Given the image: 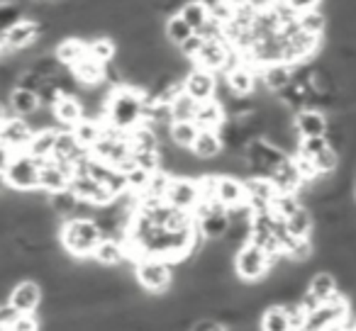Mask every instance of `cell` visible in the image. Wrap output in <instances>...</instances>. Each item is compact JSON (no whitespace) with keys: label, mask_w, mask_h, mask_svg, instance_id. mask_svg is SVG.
I'll use <instances>...</instances> for the list:
<instances>
[{"label":"cell","mask_w":356,"mask_h":331,"mask_svg":"<svg viewBox=\"0 0 356 331\" xmlns=\"http://www.w3.org/2000/svg\"><path fill=\"white\" fill-rule=\"evenodd\" d=\"M42 316L37 314V312H20L17 314V319L13 321L10 331H37L42 326Z\"/></svg>","instance_id":"cell-40"},{"label":"cell","mask_w":356,"mask_h":331,"mask_svg":"<svg viewBox=\"0 0 356 331\" xmlns=\"http://www.w3.org/2000/svg\"><path fill=\"white\" fill-rule=\"evenodd\" d=\"M215 88H218V74H213L208 69H200V66L191 69V74L184 80V90L191 98L198 100V103L215 98Z\"/></svg>","instance_id":"cell-10"},{"label":"cell","mask_w":356,"mask_h":331,"mask_svg":"<svg viewBox=\"0 0 356 331\" xmlns=\"http://www.w3.org/2000/svg\"><path fill=\"white\" fill-rule=\"evenodd\" d=\"M200 3H203V6H205V8H208V10H210V8L220 6V3H225V0H200Z\"/></svg>","instance_id":"cell-50"},{"label":"cell","mask_w":356,"mask_h":331,"mask_svg":"<svg viewBox=\"0 0 356 331\" xmlns=\"http://www.w3.org/2000/svg\"><path fill=\"white\" fill-rule=\"evenodd\" d=\"M32 134H35V129L30 127V122L25 117H17V114H10L0 124V142H6L13 151H27Z\"/></svg>","instance_id":"cell-9"},{"label":"cell","mask_w":356,"mask_h":331,"mask_svg":"<svg viewBox=\"0 0 356 331\" xmlns=\"http://www.w3.org/2000/svg\"><path fill=\"white\" fill-rule=\"evenodd\" d=\"M229 46H232V44H229L227 40H205V44L200 46L198 56L193 59L195 66L213 71V74H222Z\"/></svg>","instance_id":"cell-12"},{"label":"cell","mask_w":356,"mask_h":331,"mask_svg":"<svg viewBox=\"0 0 356 331\" xmlns=\"http://www.w3.org/2000/svg\"><path fill=\"white\" fill-rule=\"evenodd\" d=\"M149 171H144V169H134V171H129L127 173V185H129V190H132V193H144V188H147V183H149Z\"/></svg>","instance_id":"cell-42"},{"label":"cell","mask_w":356,"mask_h":331,"mask_svg":"<svg viewBox=\"0 0 356 331\" xmlns=\"http://www.w3.org/2000/svg\"><path fill=\"white\" fill-rule=\"evenodd\" d=\"M6 185L13 190H32L40 188V161L27 151H15L10 166L3 173Z\"/></svg>","instance_id":"cell-5"},{"label":"cell","mask_w":356,"mask_h":331,"mask_svg":"<svg viewBox=\"0 0 356 331\" xmlns=\"http://www.w3.org/2000/svg\"><path fill=\"white\" fill-rule=\"evenodd\" d=\"M259 326L266 329V331H291V324H288V314H286L283 302L264 307L261 316H259Z\"/></svg>","instance_id":"cell-28"},{"label":"cell","mask_w":356,"mask_h":331,"mask_svg":"<svg viewBox=\"0 0 356 331\" xmlns=\"http://www.w3.org/2000/svg\"><path fill=\"white\" fill-rule=\"evenodd\" d=\"M79 195L71 190V185L69 188H64V190H56V193H51L49 195V205H51V210H54L56 214H59L61 219H66V217H71L74 214V210H76V205H79Z\"/></svg>","instance_id":"cell-33"},{"label":"cell","mask_w":356,"mask_h":331,"mask_svg":"<svg viewBox=\"0 0 356 331\" xmlns=\"http://www.w3.org/2000/svg\"><path fill=\"white\" fill-rule=\"evenodd\" d=\"M227 119V110L220 103L218 98H210L198 103V112H195V122H198L200 129H215L218 132L222 127V122Z\"/></svg>","instance_id":"cell-21"},{"label":"cell","mask_w":356,"mask_h":331,"mask_svg":"<svg viewBox=\"0 0 356 331\" xmlns=\"http://www.w3.org/2000/svg\"><path fill=\"white\" fill-rule=\"evenodd\" d=\"M103 229L95 224V219H79L66 217L59 227V244L61 248L71 253L74 258H88L95 253V246L103 239Z\"/></svg>","instance_id":"cell-2"},{"label":"cell","mask_w":356,"mask_h":331,"mask_svg":"<svg viewBox=\"0 0 356 331\" xmlns=\"http://www.w3.org/2000/svg\"><path fill=\"white\" fill-rule=\"evenodd\" d=\"M322 3H325V0H288V6H291L298 15L305 10H315V8H320Z\"/></svg>","instance_id":"cell-47"},{"label":"cell","mask_w":356,"mask_h":331,"mask_svg":"<svg viewBox=\"0 0 356 331\" xmlns=\"http://www.w3.org/2000/svg\"><path fill=\"white\" fill-rule=\"evenodd\" d=\"M264 66H249V64H242L237 66V69H232L229 74H222L225 80H227L229 90H232L234 95H252L254 90H257V76L259 71H261Z\"/></svg>","instance_id":"cell-17"},{"label":"cell","mask_w":356,"mask_h":331,"mask_svg":"<svg viewBox=\"0 0 356 331\" xmlns=\"http://www.w3.org/2000/svg\"><path fill=\"white\" fill-rule=\"evenodd\" d=\"M93 258L103 266H122L127 261V251H124V241L118 237H103L100 244L95 246Z\"/></svg>","instance_id":"cell-20"},{"label":"cell","mask_w":356,"mask_h":331,"mask_svg":"<svg viewBox=\"0 0 356 331\" xmlns=\"http://www.w3.org/2000/svg\"><path fill=\"white\" fill-rule=\"evenodd\" d=\"M286 229L293 234V237H310L312 229H315V217L307 210V205L298 207L291 217H286Z\"/></svg>","instance_id":"cell-31"},{"label":"cell","mask_w":356,"mask_h":331,"mask_svg":"<svg viewBox=\"0 0 356 331\" xmlns=\"http://www.w3.org/2000/svg\"><path fill=\"white\" fill-rule=\"evenodd\" d=\"M6 49V46H3V30H0V51Z\"/></svg>","instance_id":"cell-51"},{"label":"cell","mask_w":356,"mask_h":331,"mask_svg":"<svg viewBox=\"0 0 356 331\" xmlns=\"http://www.w3.org/2000/svg\"><path fill=\"white\" fill-rule=\"evenodd\" d=\"M8 302L17 312H37L42 307V302H44V290H42L40 280H35V278H22L20 282H15Z\"/></svg>","instance_id":"cell-8"},{"label":"cell","mask_w":356,"mask_h":331,"mask_svg":"<svg viewBox=\"0 0 356 331\" xmlns=\"http://www.w3.org/2000/svg\"><path fill=\"white\" fill-rule=\"evenodd\" d=\"M298 22H300V30L310 32V35L325 37L327 27H330V17L322 8H315V10H305L298 15Z\"/></svg>","instance_id":"cell-32"},{"label":"cell","mask_w":356,"mask_h":331,"mask_svg":"<svg viewBox=\"0 0 356 331\" xmlns=\"http://www.w3.org/2000/svg\"><path fill=\"white\" fill-rule=\"evenodd\" d=\"M103 119H98V117H88L86 114L83 119H79V122L74 124V134H76V139H79V144H83L86 148H93L95 144L100 142V137H103Z\"/></svg>","instance_id":"cell-27"},{"label":"cell","mask_w":356,"mask_h":331,"mask_svg":"<svg viewBox=\"0 0 356 331\" xmlns=\"http://www.w3.org/2000/svg\"><path fill=\"white\" fill-rule=\"evenodd\" d=\"M134 156V163H137L139 169L149 171V173H154L156 169H161V153L156 151H132Z\"/></svg>","instance_id":"cell-39"},{"label":"cell","mask_w":356,"mask_h":331,"mask_svg":"<svg viewBox=\"0 0 356 331\" xmlns=\"http://www.w3.org/2000/svg\"><path fill=\"white\" fill-rule=\"evenodd\" d=\"M71 190H74L81 200H88V203H93V205H108L115 200V195L108 190V185L100 183V180H95L93 176H88V173L74 176V180H71Z\"/></svg>","instance_id":"cell-13"},{"label":"cell","mask_w":356,"mask_h":331,"mask_svg":"<svg viewBox=\"0 0 356 331\" xmlns=\"http://www.w3.org/2000/svg\"><path fill=\"white\" fill-rule=\"evenodd\" d=\"M200 127L195 119H173L171 122V142L178 144V146H186L191 148L198 137Z\"/></svg>","instance_id":"cell-30"},{"label":"cell","mask_w":356,"mask_h":331,"mask_svg":"<svg viewBox=\"0 0 356 331\" xmlns=\"http://www.w3.org/2000/svg\"><path fill=\"white\" fill-rule=\"evenodd\" d=\"M40 105L42 103L37 90L22 88V85H15L10 98H8V110H10V114H17V117H30Z\"/></svg>","instance_id":"cell-22"},{"label":"cell","mask_w":356,"mask_h":331,"mask_svg":"<svg viewBox=\"0 0 356 331\" xmlns=\"http://www.w3.org/2000/svg\"><path fill=\"white\" fill-rule=\"evenodd\" d=\"M330 146V142H327V137L322 134V137H302L300 144H298V151L305 153V156H317V153L322 151V148Z\"/></svg>","instance_id":"cell-41"},{"label":"cell","mask_w":356,"mask_h":331,"mask_svg":"<svg viewBox=\"0 0 356 331\" xmlns=\"http://www.w3.org/2000/svg\"><path fill=\"white\" fill-rule=\"evenodd\" d=\"M10 117V110H8V103H0V124Z\"/></svg>","instance_id":"cell-49"},{"label":"cell","mask_w":356,"mask_h":331,"mask_svg":"<svg viewBox=\"0 0 356 331\" xmlns=\"http://www.w3.org/2000/svg\"><path fill=\"white\" fill-rule=\"evenodd\" d=\"M222 148H225V144L215 129H200L193 146H191V151H193V156L200 158V161H213L218 153H222Z\"/></svg>","instance_id":"cell-24"},{"label":"cell","mask_w":356,"mask_h":331,"mask_svg":"<svg viewBox=\"0 0 356 331\" xmlns=\"http://www.w3.org/2000/svg\"><path fill=\"white\" fill-rule=\"evenodd\" d=\"M51 110H54V117H56V122H59L61 127H74L79 119L86 117V108H83V100H81V95L64 93L54 105H51Z\"/></svg>","instance_id":"cell-16"},{"label":"cell","mask_w":356,"mask_h":331,"mask_svg":"<svg viewBox=\"0 0 356 331\" xmlns=\"http://www.w3.org/2000/svg\"><path fill=\"white\" fill-rule=\"evenodd\" d=\"M205 44V37H200L198 32H193V35L188 37V40H184L181 44H178V49H181V54L184 56H188L191 61L198 56V51H200V46Z\"/></svg>","instance_id":"cell-43"},{"label":"cell","mask_w":356,"mask_h":331,"mask_svg":"<svg viewBox=\"0 0 356 331\" xmlns=\"http://www.w3.org/2000/svg\"><path fill=\"white\" fill-rule=\"evenodd\" d=\"M54 54L56 59L61 61L64 66H74L76 61H81L86 54H88V40H83V37H64V40H59V44L54 46Z\"/></svg>","instance_id":"cell-23"},{"label":"cell","mask_w":356,"mask_h":331,"mask_svg":"<svg viewBox=\"0 0 356 331\" xmlns=\"http://www.w3.org/2000/svg\"><path fill=\"white\" fill-rule=\"evenodd\" d=\"M42 32V22L32 20V17H20L15 25H10L3 32V46L8 51H20L25 46L35 44V40Z\"/></svg>","instance_id":"cell-7"},{"label":"cell","mask_w":356,"mask_h":331,"mask_svg":"<svg viewBox=\"0 0 356 331\" xmlns=\"http://www.w3.org/2000/svg\"><path fill=\"white\" fill-rule=\"evenodd\" d=\"M166 203L173 205V207L193 212L195 205L200 203L198 178H191V176H173L171 188H168V193H166Z\"/></svg>","instance_id":"cell-6"},{"label":"cell","mask_w":356,"mask_h":331,"mask_svg":"<svg viewBox=\"0 0 356 331\" xmlns=\"http://www.w3.org/2000/svg\"><path fill=\"white\" fill-rule=\"evenodd\" d=\"M144 110H147V90L137 85H115L105 103V122L118 129H134L144 122Z\"/></svg>","instance_id":"cell-1"},{"label":"cell","mask_w":356,"mask_h":331,"mask_svg":"<svg viewBox=\"0 0 356 331\" xmlns=\"http://www.w3.org/2000/svg\"><path fill=\"white\" fill-rule=\"evenodd\" d=\"M168 110H171V122L173 119H195V112H198V100L191 98L186 90H181V93L171 100Z\"/></svg>","instance_id":"cell-35"},{"label":"cell","mask_w":356,"mask_h":331,"mask_svg":"<svg viewBox=\"0 0 356 331\" xmlns=\"http://www.w3.org/2000/svg\"><path fill=\"white\" fill-rule=\"evenodd\" d=\"M215 200H220L227 210L237 207V205H244L247 203V185H244V178H239V176H229V173L218 176Z\"/></svg>","instance_id":"cell-14"},{"label":"cell","mask_w":356,"mask_h":331,"mask_svg":"<svg viewBox=\"0 0 356 331\" xmlns=\"http://www.w3.org/2000/svg\"><path fill=\"white\" fill-rule=\"evenodd\" d=\"M193 27L188 25V22L184 20V17L178 15H171V17H166V20H163V35H166V40L168 42H173V44H181V42L184 40H188L191 35H193Z\"/></svg>","instance_id":"cell-34"},{"label":"cell","mask_w":356,"mask_h":331,"mask_svg":"<svg viewBox=\"0 0 356 331\" xmlns=\"http://www.w3.org/2000/svg\"><path fill=\"white\" fill-rule=\"evenodd\" d=\"M71 74H74V78L79 80L81 85H98L105 80L108 64H103V61H98L90 54H86L83 59L76 61V64L71 66Z\"/></svg>","instance_id":"cell-18"},{"label":"cell","mask_w":356,"mask_h":331,"mask_svg":"<svg viewBox=\"0 0 356 331\" xmlns=\"http://www.w3.org/2000/svg\"><path fill=\"white\" fill-rule=\"evenodd\" d=\"M20 312L10 305V302H0V331H10L13 321L17 319Z\"/></svg>","instance_id":"cell-46"},{"label":"cell","mask_w":356,"mask_h":331,"mask_svg":"<svg viewBox=\"0 0 356 331\" xmlns=\"http://www.w3.org/2000/svg\"><path fill=\"white\" fill-rule=\"evenodd\" d=\"M307 290L315 297H320L322 302H327L334 292H339V282H337L334 273L327 271V268H320V271L312 273L310 280H307Z\"/></svg>","instance_id":"cell-26"},{"label":"cell","mask_w":356,"mask_h":331,"mask_svg":"<svg viewBox=\"0 0 356 331\" xmlns=\"http://www.w3.org/2000/svg\"><path fill=\"white\" fill-rule=\"evenodd\" d=\"M298 207H302V200L298 198V193H278L271 203V210L278 214V217H291Z\"/></svg>","instance_id":"cell-38"},{"label":"cell","mask_w":356,"mask_h":331,"mask_svg":"<svg viewBox=\"0 0 356 331\" xmlns=\"http://www.w3.org/2000/svg\"><path fill=\"white\" fill-rule=\"evenodd\" d=\"M234 275L244 282H261L273 266V258L261 246L247 241L234 251Z\"/></svg>","instance_id":"cell-4"},{"label":"cell","mask_w":356,"mask_h":331,"mask_svg":"<svg viewBox=\"0 0 356 331\" xmlns=\"http://www.w3.org/2000/svg\"><path fill=\"white\" fill-rule=\"evenodd\" d=\"M268 178L273 180V185H276L278 193H298V190L302 188V183H305L302 176H300V171H298L296 161H293V156L283 158L276 169L271 171Z\"/></svg>","instance_id":"cell-15"},{"label":"cell","mask_w":356,"mask_h":331,"mask_svg":"<svg viewBox=\"0 0 356 331\" xmlns=\"http://www.w3.org/2000/svg\"><path fill=\"white\" fill-rule=\"evenodd\" d=\"M261 78H264V85L268 88V93L278 95L283 88L291 85L293 66L286 64V61H273V64H266L261 69Z\"/></svg>","instance_id":"cell-19"},{"label":"cell","mask_w":356,"mask_h":331,"mask_svg":"<svg viewBox=\"0 0 356 331\" xmlns=\"http://www.w3.org/2000/svg\"><path fill=\"white\" fill-rule=\"evenodd\" d=\"M134 278L149 295H163L173 287V266L166 258L142 256L134 263Z\"/></svg>","instance_id":"cell-3"},{"label":"cell","mask_w":356,"mask_h":331,"mask_svg":"<svg viewBox=\"0 0 356 331\" xmlns=\"http://www.w3.org/2000/svg\"><path fill=\"white\" fill-rule=\"evenodd\" d=\"M178 15L184 17L193 30H198V27L210 17V10L200 3V0H186L184 6H181V10H178Z\"/></svg>","instance_id":"cell-36"},{"label":"cell","mask_w":356,"mask_h":331,"mask_svg":"<svg viewBox=\"0 0 356 331\" xmlns=\"http://www.w3.org/2000/svg\"><path fill=\"white\" fill-rule=\"evenodd\" d=\"M13 156H15V151H13V148L8 146L6 142H0V176H3L8 171V166H10V161H13Z\"/></svg>","instance_id":"cell-48"},{"label":"cell","mask_w":356,"mask_h":331,"mask_svg":"<svg viewBox=\"0 0 356 331\" xmlns=\"http://www.w3.org/2000/svg\"><path fill=\"white\" fill-rule=\"evenodd\" d=\"M293 127L300 134V139L322 137V134H327V127H330V117L317 108H300L296 112V117H293Z\"/></svg>","instance_id":"cell-11"},{"label":"cell","mask_w":356,"mask_h":331,"mask_svg":"<svg viewBox=\"0 0 356 331\" xmlns=\"http://www.w3.org/2000/svg\"><path fill=\"white\" fill-rule=\"evenodd\" d=\"M118 51H120L118 40H113L110 35H98V37H90L88 40V54L93 56V59L103 61V64L115 61Z\"/></svg>","instance_id":"cell-29"},{"label":"cell","mask_w":356,"mask_h":331,"mask_svg":"<svg viewBox=\"0 0 356 331\" xmlns=\"http://www.w3.org/2000/svg\"><path fill=\"white\" fill-rule=\"evenodd\" d=\"M171 180H173V176L168 173V171L156 169L152 176H149V183H147V188H144V193L166 200V193H168V188H171Z\"/></svg>","instance_id":"cell-37"},{"label":"cell","mask_w":356,"mask_h":331,"mask_svg":"<svg viewBox=\"0 0 356 331\" xmlns=\"http://www.w3.org/2000/svg\"><path fill=\"white\" fill-rule=\"evenodd\" d=\"M191 329H195V331H225V329H229V326L225 324V321H220L218 316H198V321H193Z\"/></svg>","instance_id":"cell-45"},{"label":"cell","mask_w":356,"mask_h":331,"mask_svg":"<svg viewBox=\"0 0 356 331\" xmlns=\"http://www.w3.org/2000/svg\"><path fill=\"white\" fill-rule=\"evenodd\" d=\"M56 132H59L56 127L35 132L30 144H27V153H32L40 163L44 161V158H51L54 156V146H56Z\"/></svg>","instance_id":"cell-25"},{"label":"cell","mask_w":356,"mask_h":331,"mask_svg":"<svg viewBox=\"0 0 356 331\" xmlns=\"http://www.w3.org/2000/svg\"><path fill=\"white\" fill-rule=\"evenodd\" d=\"M210 17L222 22V25H227V22L234 17V0H225V3H220V6L210 8Z\"/></svg>","instance_id":"cell-44"}]
</instances>
